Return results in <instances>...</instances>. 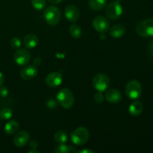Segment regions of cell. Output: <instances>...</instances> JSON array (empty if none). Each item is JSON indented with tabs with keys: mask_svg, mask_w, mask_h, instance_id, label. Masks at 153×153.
Wrapping results in <instances>:
<instances>
[{
	"mask_svg": "<svg viewBox=\"0 0 153 153\" xmlns=\"http://www.w3.org/2000/svg\"><path fill=\"white\" fill-rule=\"evenodd\" d=\"M143 104L139 101H135L130 105L128 108L129 114L133 117L139 116L143 111Z\"/></svg>",
	"mask_w": 153,
	"mask_h": 153,
	"instance_id": "17",
	"label": "cell"
},
{
	"mask_svg": "<svg viewBox=\"0 0 153 153\" xmlns=\"http://www.w3.org/2000/svg\"><path fill=\"white\" fill-rule=\"evenodd\" d=\"M136 32L143 37H153V19H143L136 25Z\"/></svg>",
	"mask_w": 153,
	"mask_h": 153,
	"instance_id": "4",
	"label": "cell"
},
{
	"mask_svg": "<svg viewBox=\"0 0 153 153\" xmlns=\"http://www.w3.org/2000/svg\"><path fill=\"white\" fill-rule=\"evenodd\" d=\"M44 19L46 23L52 26L58 25L61 20V13L58 7L55 6H49L44 10Z\"/></svg>",
	"mask_w": 153,
	"mask_h": 153,
	"instance_id": "3",
	"label": "cell"
},
{
	"mask_svg": "<svg viewBox=\"0 0 153 153\" xmlns=\"http://www.w3.org/2000/svg\"><path fill=\"white\" fill-rule=\"evenodd\" d=\"M39 43V38L36 34H28L24 37L23 45L26 49H34Z\"/></svg>",
	"mask_w": 153,
	"mask_h": 153,
	"instance_id": "15",
	"label": "cell"
},
{
	"mask_svg": "<svg viewBox=\"0 0 153 153\" xmlns=\"http://www.w3.org/2000/svg\"><path fill=\"white\" fill-rule=\"evenodd\" d=\"M73 151H75L73 146H67L65 143H64V144H60L59 146L55 147L54 152L55 153H68Z\"/></svg>",
	"mask_w": 153,
	"mask_h": 153,
	"instance_id": "22",
	"label": "cell"
},
{
	"mask_svg": "<svg viewBox=\"0 0 153 153\" xmlns=\"http://www.w3.org/2000/svg\"><path fill=\"white\" fill-rule=\"evenodd\" d=\"M123 7L118 1H112L106 7L105 13L109 19L116 20L123 14Z\"/></svg>",
	"mask_w": 153,
	"mask_h": 153,
	"instance_id": "7",
	"label": "cell"
},
{
	"mask_svg": "<svg viewBox=\"0 0 153 153\" xmlns=\"http://www.w3.org/2000/svg\"><path fill=\"white\" fill-rule=\"evenodd\" d=\"M9 94V91L7 89V87L5 86H0V97L4 98V97H7Z\"/></svg>",
	"mask_w": 153,
	"mask_h": 153,
	"instance_id": "28",
	"label": "cell"
},
{
	"mask_svg": "<svg viewBox=\"0 0 153 153\" xmlns=\"http://www.w3.org/2000/svg\"><path fill=\"white\" fill-rule=\"evenodd\" d=\"M46 0H31L33 8L37 10H41L46 7Z\"/></svg>",
	"mask_w": 153,
	"mask_h": 153,
	"instance_id": "24",
	"label": "cell"
},
{
	"mask_svg": "<svg viewBox=\"0 0 153 153\" xmlns=\"http://www.w3.org/2000/svg\"><path fill=\"white\" fill-rule=\"evenodd\" d=\"M15 63L19 66H25L31 60V53L26 49H18L13 55Z\"/></svg>",
	"mask_w": 153,
	"mask_h": 153,
	"instance_id": "9",
	"label": "cell"
},
{
	"mask_svg": "<svg viewBox=\"0 0 153 153\" xmlns=\"http://www.w3.org/2000/svg\"><path fill=\"white\" fill-rule=\"evenodd\" d=\"M68 140V136L64 131H58L55 134V140L58 144H64L67 143Z\"/></svg>",
	"mask_w": 153,
	"mask_h": 153,
	"instance_id": "20",
	"label": "cell"
},
{
	"mask_svg": "<svg viewBox=\"0 0 153 153\" xmlns=\"http://www.w3.org/2000/svg\"><path fill=\"white\" fill-rule=\"evenodd\" d=\"M107 3V0H88V6L90 8L95 11L104 8Z\"/></svg>",
	"mask_w": 153,
	"mask_h": 153,
	"instance_id": "19",
	"label": "cell"
},
{
	"mask_svg": "<svg viewBox=\"0 0 153 153\" xmlns=\"http://www.w3.org/2000/svg\"><path fill=\"white\" fill-rule=\"evenodd\" d=\"M4 75H3L2 73L0 72V86L4 83Z\"/></svg>",
	"mask_w": 153,
	"mask_h": 153,
	"instance_id": "32",
	"label": "cell"
},
{
	"mask_svg": "<svg viewBox=\"0 0 153 153\" xmlns=\"http://www.w3.org/2000/svg\"><path fill=\"white\" fill-rule=\"evenodd\" d=\"M90 132L85 127H79L72 131L70 139L74 144L77 146L85 145L89 140Z\"/></svg>",
	"mask_w": 153,
	"mask_h": 153,
	"instance_id": "2",
	"label": "cell"
},
{
	"mask_svg": "<svg viewBox=\"0 0 153 153\" xmlns=\"http://www.w3.org/2000/svg\"><path fill=\"white\" fill-rule=\"evenodd\" d=\"M93 86L97 91H105L110 86V79L104 73H99L93 79Z\"/></svg>",
	"mask_w": 153,
	"mask_h": 153,
	"instance_id": "6",
	"label": "cell"
},
{
	"mask_svg": "<svg viewBox=\"0 0 153 153\" xmlns=\"http://www.w3.org/2000/svg\"><path fill=\"white\" fill-rule=\"evenodd\" d=\"M79 10L76 6L70 4L66 7L64 10V15L67 20L70 22H75L78 20L79 17Z\"/></svg>",
	"mask_w": 153,
	"mask_h": 153,
	"instance_id": "12",
	"label": "cell"
},
{
	"mask_svg": "<svg viewBox=\"0 0 153 153\" xmlns=\"http://www.w3.org/2000/svg\"><path fill=\"white\" fill-rule=\"evenodd\" d=\"M77 152L79 153H94L95 152H94V150H91V149H82V150H79Z\"/></svg>",
	"mask_w": 153,
	"mask_h": 153,
	"instance_id": "31",
	"label": "cell"
},
{
	"mask_svg": "<svg viewBox=\"0 0 153 153\" xmlns=\"http://www.w3.org/2000/svg\"><path fill=\"white\" fill-rule=\"evenodd\" d=\"M58 102L57 100H55L54 99H49L47 102H46V105L49 108H55L58 105Z\"/></svg>",
	"mask_w": 153,
	"mask_h": 153,
	"instance_id": "27",
	"label": "cell"
},
{
	"mask_svg": "<svg viewBox=\"0 0 153 153\" xmlns=\"http://www.w3.org/2000/svg\"><path fill=\"white\" fill-rule=\"evenodd\" d=\"M63 82V76L59 72H53L46 76V84L49 88H57L60 86Z\"/></svg>",
	"mask_w": 153,
	"mask_h": 153,
	"instance_id": "10",
	"label": "cell"
},
{
	"mask_svg": "<svg viewBox=\"0 0 153 153\" xmlns=\"http://www.w3.org/2000/svg\"><path fill=\"white\" fill-rule=\"evenodd\" d=\"M109 33H110V35L114 38H120L125 34L126 28L123 25L117 24V25H114L111 28H110Z\"/></svg>",
	"mask_w": 153,
	"mask_h": 153,
	"instance_id": "16",
	"label": "cell"
},
{
	"mask_svg": "<svg viewBox=\"0 0 153 153\" xmlns=\"http://www.w3.org/2000/svg\"><path fill=\"white\" fill-rule=\"evenodd\" d=\"M20 77L25 81L31 80L33 78L35 77L37 74V67L34 65H28L25 66L24 68L21 70Z\"/></svg>",
	"mask_w": 153,
	"mask_h": 153,
	"instance_id": "13",
	"label": "cell"
},
{
	"mask_svg": "<svg viewBox=\"0 0 153 153\" xmlns=\"http://www.w3.org/2000/svg\"><path fill=\"white\" fill-rule=\"evenodd\" d=\"M13 116V111L9 108H4L0 111V118L4 120L10 119Z\"/></svg>",
	"mask_w": 153,
	"mask_h": 153,
	"instance_id": "23",
	"label": "cell"
},
{
	"mask_svg": "<svg viewBox=\"0 0 153 153\" xmlns=\"http://www.w3.org/2000/svg\"><path fill=\"white\" fill-rule=\"evenodd\" d=\"M19 128V124L16 120H10L7 122L4 126V131L9 135L16 134Z\"/></svg>",
	"mask_w": 153,
	"mask_h": 153,
	"instance_id": "18",
	"label": "cell"
},
{
	"mask_svg": "<svg viewBox=\"0 0 153 153\" xmlns=\"http://www.w3.org/2000/svg\"><path fill=\"white\" fill-rule=\"evenodd\" d=\"M122 97L123 96L120 91L117 89H114V88L107 91L105 94L106 100L113 104L120 102L122 100Z\"/></svg>",
	"mask_w": 153,
	"mask_h": 153,
	"instance_id": "14",
	"label": "cell"
},
{
	"mask_svg": "<svg viewBox=\"0 0 153 153\" xmlns=\"http://www.w3.org/2000/svg\"><path fill=\"white\" fill-rule=\"evenodd\" d=\"M28 153H40V151L37 150L36 149H31V150L28 151Z\"/></svg>",
	"mask_w": 153,
	"mask_h": 153,
	"instance_id": "34",
	"label": "cell"
},
{
	"mask_svg": "<svg viewBox=\"0 0 153 153\" xmlns=\"http://www.w3.org/2000/svg\"><path fill=\"white\" fill-rule=\"evenodd\" d=\"M30 139L29 133L27 131L22 130L19 131L13 137V143L17 147H22L28 143Z\"/></svg>",
	"mask_w": 153,
	"mask_h": 153,
	"instance_id": "11",
	"label": "cell"
},
{
	"mask_svg": "<svg viewBox=\"0 0 153 153\" xmlns=\"http://www.w3.org/2000/svg\"><path fill=\"white\" fill-rule=\"evenodd\" d=\"M28 146H29L30 149H36V148H37V146H38V142L35 140H33L29 142Z\"/></svg>",
	"mask_w": 153,
	"mask_h": 153,
	"instance_id": "29",
	"label": "cell"
},
{
	"mask_svg": "<svg viewBox=\"0 0 153 153\" xmlns=\"http://www.w3.org/2000/svg\"><path fill=\"white\" fill-rule=\"evenodd\" d=\"M56 100L58 104L65 109H70L74 105L75 98L73 92L68 88H62L58 92Z\"/></svg>",
	"mask_w": 153,
	"mask_h": 153,
	"instance_id": "1",
	"label": "cell"
},
{
	"mask_svg": "<svg viewBox=\"0 0 153 153\" xmlns=\"http://www.w3.org/2000/svg\"><path fill=\"white\" fill-rule=\"evenodd\" d=\"M48 1H49V2L51 3V4H58V3L61 2V1H62L63 0H48Z\"/></svg>",
	"mask_w": 153,
	"mask_h": 153,
	"instance_id": "33",
	"label": "cell"
},
{
	"mask_svg": "<svg viewBox=\"0 0 153 153\" xmlns=\"http://www.w3.org/2000/svg\"><path fill=\"white\" fill-rule=\"evenodd\" d=\"M69 32H70V35L74 38H80L82 35V30L81 27L78 25H72L70 27L69 29Z\"/></svg>",
	"mask_w": 153,
	"mask_h": 153,
	"instance_id": "21",
	"label": "cell"
},
{
	"mask_svg": "<svg viewBox=\"0 0 153 153\" xmlns=\"http://www.w3.org/2000/svg\"><path fill=\"white\" fill-rule=\"evenodd\" d=\"M125 93L128 99L136 100L141 96L142 87L137 80H131L126 86Z\"/></svg>",
	"mask_w": 153,
	"mask_h": 153,
	"instance_id": "5",
	"label": "cell"
},
{
	"mask_svg": "<svg viewBox=\"0 0 153 153\" xmlns=\"http://www.w3.org/2000/svg\"><path fill=\"white\" fill-rule=\"evenodd\" d=\"M149 55L153 58V40L150 42L149 46Z\"/></svg>",
	"mask_w": 153,
	"mask_h": 153,
	"instance_id": "30",
	"label": "cell"
},
{
	"mask_svg": "<svg viewBox=\"0 0 153 153\" xmlns=\"http://www.w3.org/2000/svg\"><path fill=\"white\" fill-rule=\"evenodd\" d=\"M93 27L100 33H105L110 28V22L103 16H97L94 19L92 22Z\"/></svg>",
	"mask_w": 153,
	"mask_h": 153,
	"instance_id": "8",
	"label": "cell"
},
{
	"mask_svg": "<svg viewBox=\"0 0 153 153\" xmlns=\"http://www.w3.org/2000/svg\"><path fill=\"white\" fill-rule=\"evenodd\" d=\"M10 46H11L13 49H18L21 47V45H22V41H21L19 37H13V38L10 40Z\"/></svg>",
	"mask_w": 153,
	"mask_h": 153,
	"instance_id": "25",
	"label": "cell"
},
{
	"mask_svg": "<svg viewBox=\"0 0 153 153\" xmlns=\"http://www.w3.org/2000/svg\"><path fill=\"white\" fill-rule=\"evenodd\" d=\"M94 100H95L97 103H102L104 101V96L102 94V92L98 91V92L94 95Z\"/></svg>",
	"mask_w": 153,
	"mask_h": 153,
	"instance_id": "26",
	"label": "cell"
}]
</instances>
